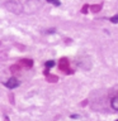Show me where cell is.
<instances>
[{"label": "cell", "mask_w": 118, "mask_h": 121, "mask_svg": "<svg viewBox=\"0 0 118 121\" xmlns=\"http://www.w3.org/2000/svg\"><path fill=\"white\" fill-rule=\"evenodd\" d=\"M117 121H118V120H117Z\"/></svg>", "instance_id": "obj_7"}, {"label": "cell", "mask_w": 118, "mask_h": 121, "mask_svg": "<svg viewBox=\"0 0 118 121\" xmlns=\"http://www.w3.org/2000/svg\"><path fill=\"white\" fill-rule=\"evenodd\" d=\"M110 106H112V108H113V110L118 111V96L113 97L112 100H110Z\"/></svg>", "instance_id": "obj_2"}, {"label": "cell", "mask_w": 118, "mask_h": 121, "mask_svg": "<svg viewBox=\"0 0 118 121\" xmlns=\"http://www.w3.org/2000/svg\"><path fill=\"white\" fill-rule=\"evenodd\" d=\"M5 85V87H8V88H10V90H13V88H17V87L20 85V82L18 81L17 78H14V77H11V78H9L8 81L4 83Z\"/></svg>", "instance_id": "obj_1"}, {"label": "cell", "mask_w": 118, "mask_h": 121, "mask_svg": "<svg viewBox=\"0 0 118 121\" xmlns=\"http://www.w3.org/2000/svg\"><path fill=\"white\" fill-rule=\"evenodd\" d=\"M110 22H112V23H114V24H117V23H118V14L110 18Z\"/></svg>", "instance_id": "obj_5"}, {"label": "cell", "mask_w": 118, "mask_h": 121, "mask_svg": "<svg viewBox=\"0 0 118 121\" xmlns=\"http://www.w3.org/2000/svg\"><path fill=\"white\" fill-rule=\"evenodd\" d=\"M46 67L47 68H52L53 66H55V60H47V62H46V64H44Z\"/></svg>", "instance_id": "obj_4"}, {"label": "cell", "mask_w": 118, "mask_h": 121, "mask_svg": "<svg viewBox=\"0 0 118 121\" xmlns=\"http://www.w3.org/2000/svg\"><path fill=\"white\" fill-rule=\"evenodd\" d=\"M47 3L52 4V5H55V6H60V5H61V1H60V0H47Z\"/></svg>", "instance_id": "obj_3"}, {"label": "cell", "mask_w": 118, "mask_h": 121, "mask_svg": "<svg viewBox=\"0 0 118 121\" xmlns=\"http://www.w3.org/2000/svg\"><path fill=\"white\" fill-rule=\"evenodd\" d=\"M70 117H71V119H78L79 115H70Z\"/></svg>", "instance_id": "obj_6"}]
</instances>
